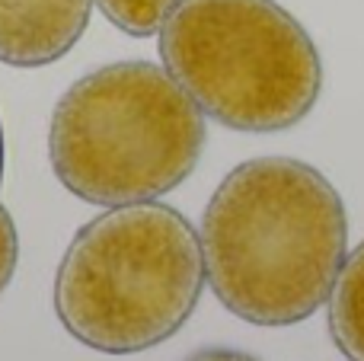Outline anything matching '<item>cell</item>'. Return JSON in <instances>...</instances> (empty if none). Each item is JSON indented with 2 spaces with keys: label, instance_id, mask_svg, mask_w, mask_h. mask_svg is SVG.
Listing matches in <instances>:
<instances>
[{
  "label": "cell",
  "instance_id": "cell-4",
  "mask_svg": "<svg viewBox=\"0 0 364 361\" xmlns=\"http://www.w3.org/2000/svg\"><path fill=\"white\" fill-rule=\"evenodd\" d=\"M160 55L195 106L237 131L294 128L323 87L314 38L275 0H179Z\"/></svg>",
  "mask_w": 364,
  "mask_h": 361
},
{
  "label": "cell",
  "instance_id": "cell-7",
  "mask_svg": "<svg viewBox=\"0 0 364 361\" xmlns=\"http://www.w3.org/2000/svg\"><path fill=\"white\" fill-rule=\"evenodd\" d=\"M100 10L128 36H154L179 0H96Z\"/></svg>",
  "mask_w": 364,
  "mask_h": 361
},
{
  "label": "cell",
  "instance_id": "cell-3",
  "mask_svg": "<svg viewBox=\"0 0 364 361\" xmlns=\"http://www.w3.org/2000/svg\"><path fill=\"white\" fill-rule=\"evenodd\" d=\"M205 119L166 70L119 61L80 77L51 115L48 157L68 192L90 205H141L198 166Z\"/></svg>",
  "mask_w": 364,
  "mask_h": 361
},
{
  "label": "cell",
  "instance_id": "cell-9",
  "mask_svg": "<svg viewBox=\"0 0 364 361\" xmlns=\"http://www.w3.org/2000/svg\"><path fill=\"white\" fill-rule=\"evenodd\" d=\"M186 361H259V358L240 349H201L195 355H188Z\"/></svg>",
  "mask_w": 364,
  "mask_h": 361
},
{
  "label": "cell",
  "instance_id": "cell-2",
  "mask_svg": "<svg viewBox=\"0 0 364 361\" xmlns=\"http://www.w3.org/2000/svg\"><path fill=\"white\" fill-rule=\"evenodd\" d=\"M205 285L201 240L166 205H119L70 240L55 279L61 326L106 355L176 336Z\"/></svg>",
  "mask_w": 364,
  "mask_h": 361
},
{
  "label": "cell",
  "instance_id": "cell-1",
  "mask_svg": "<svg viewBox=\"0 0 364 361\" xmlns=\"http://www.w3.org/2000/svg\"><path fill=\"white\" fill-rule=\"evenodd\" d=\"M211 291L256 326H291L333 294L348 247L336 185L310 163L259 157L218 185L201 217Z\"/></svg>",
  "mask_w": 364,
  "mask_h": 361
},
{
  "label": "cell",
  "instance_id": "cell-10",
  "mask_svg": "<svg viewBox=\"0 0 364 361\" xmlns=\"http://www.w3.org/2000/svg\"><path fill=\"white\" fill-rule=\"evenodd\" d=\"M0 176H4V131H0Z\"/></svg>",
  "mask_w": 364,
  "mask_h": 361
},
{
  "label": "cell",
  "instance_id": "cell-5",
  "mask_svg": "<svg viewBox=\"0 0 364 361\" xmlns=\"http://www.w3.org/2000/svg\"><path fill=\"white\" fill-rule=\"evenodd\" d=\"M93 0H0V61L42 68L87 32Z\"/></svg>",
  "mask_w": 364,
  "mask_h": 361
},
{
  "label": "cell",
  "instance_id": "cell-6",
  "mask_svg": "<svg viewBox=\"0 0 364 361\" xmlns=\"http://www.w3.org/2000/svg\"><path fill=\"white\" fill-rule=\"evenodd\" d=\"M329 333L348 361H364V243L342 262L333 285Z\"/></svg>",
  "mask_w": 364,
  "mask_h": 361
},
{
  "label": "cell",
  "instance_id": "cell-8",
  "mask_svg": "<svg viewBox=\"0 0 364 361\" xmlns=\"http://www.w3.org/2000/svg\"><path fill=\"white\" fill-rule=\"evenodd\" d=\"M16 256H19V240H16V227H13L10 211L0 205V294L10 285L13 269H16Z\"/></svg>",
  "mask_w": 364,
  "mask_h": 361
}]
</instances>
